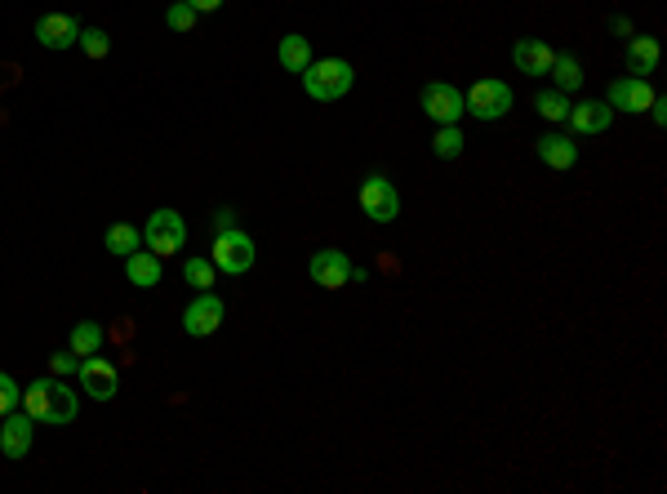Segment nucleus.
Instances as JSON below:
<instances>
[{
    "label": "nucleus",
    "mask_w": 667,
    "mask_h": 494,
    "mask_svg": "<svg viewBox=\"0 0 667 494\" xmlns=\"http://www.w3.org/2000/svg\"><path fill=\"white\" fill-rule=\"evenodd\" d=\"M183 281L192 285L196 294H201V290H214V263H209V259H187V263H183Z\"/></svg>",
    "instance_id": "b1692460"
},
{
    "label": "nucleus",
    "mask_w": 667,
    "mask_h": 494,
    "mask_svg": "<svg viewBox=\"0 0 667 494\" xmlns=\"http://www.w3.org/2000/svg\"><path fill=\"white\" fill-rule=\"evenodd\" d=\"M187 5H192L196 14H214V9H223V0H187Z\"/></svg>",
    "instance_id": "2f4dec72"
},
{
    "label": "nucleus",
    "mask_w": 667,
    "mask_h": 494,
    "mask_svg": "<svg viewBox=\"0 0 667 494\" xmlns=\"http://www.w3.org/2000/svg\"><path fill=\"white\" fill-rule=\"evenodd\" d=\"M103 339H107V334H103V325H98V321H76L72 325V352H76V357H94V352L103 348Z\"/></svg>",
    "instance_id": "4be33fe9"
},
{
    "label": "nucleus",
    "mask_w": 667,
    "mask_h": 494,
    "mask_svg": "<svg viewBox=\"0 0 667 494\" xmlns=\"http://www.w3.org/2000/svg\"><path fill=\"white\" fill-rule=\"evenodd\" d=\"M547 76L556 81V90H561V94H574L583 85V63L574 54H556L552 58V72H547Z\"/></svg>",
    "instance_id": "412c9836"
},
{
    "label": "nucleus",
    "mask_w": 667,
    "mask_h": 494,
    "mask_svg": "<svg viewBox=\"0 0 667 494\" xmlns=\"http://www.w3.org/2000/svg\"><path fill=\"white\" fill-rule=\"evenodd\" d=\"M125 276H129V285H138V290H152V285H161V254L134 250L125 259Z\"/></svg>",
    "instance_id": "f3484780"
},
{
    "label": "nucleus",
    "mask_w": 667,
    "mask_h": 494,
    "mask_svg": "<svg viewBox=\"0 0 667 494\" xmlns=\"http://www.w3.org/2000/svg\"><path fill=\"white\" fill-rule=\"evenodd\" d=\"M276 58H281L285 72H307V63H312V45H307V36H281Z\"/></svg>",
    "instance_id": "aec40b11"
},
{
    "label": "nucleus",
    "mask_w": 667,
    "mask_h": 494,
    "mask_svg": "<svg viewBox=\"0 0 667 494\" xmlns=\"http://www.w3.org/2000/svg\"><path fill=\"white\" fill-rule=\"evenodd\" d=\"M81 392L85 397H94V401H112L116 392H121V374H116V365L107 361V357H81Z\"/></svg>",
    "instance_id": "6e6552de"
},
{
    "label": "nucleus",
    "mask_w": 667,
    "mask_h": 494,
    "mask_svg": "<svg viewBox=\"0 0 667 494\" xmlns=\"http://www.w3.org/2000/svg\"><path fill=\"white\" fill-rule=\"evenodd\" d=\"M23 410L36 423H72L81 414V397L72 392V383L54 379H36L32 388H23Z\"/></svg>",
    "instance_id": "f257e3e1"
},
{
    "label": "nucleus",
    "mask_w": 667,
    "mask_h": 494,
    "mask_svg": "<svg viewBox=\"0 0 667 494\" xmlns=\"http://www.w3.org/2000/svg\"><path fill=\"white\" fill-rule=\"evenodd\" d=\"M352 259H347L343 250H316L312 263H307V276H312L321 290H343V285H352Z\"/></svg>",
    "instance_id": "9b49d317"
},
{
    "label": "nucleus",
    "mask_w": 667,
    "mask_h": 494,
    "mask_svg": "<svg viewBox=\"0 0 667 494\" xmlns=\"http://www.w3.org/2000/svg\"><path fill=\"white\" fill-rule=\"evenodd\" d=\"M432 152L441 156V161H454V156H463V134H459V125H441V134L432 138Z\"/></svg>",
    "instance_id": "393cba45"
},
{
    "label": "nucleus",
    "mask_w": 667,
    "mask_h": 494,
    "mask_svg": "<svg viewBox=\"0 0 667 494\" xmlns=\"http://www.w3.org/2000/svg\"><path fill=\"white\" fill-rule=\"evenodd\" d=\"M223 299H218L214 290H201L192 303H187V312H183V330L192 334V339H209V334L223 325Z\"/></svg>",
    "instance_id": "1a4fd4ad"
},
{
    "label": "nucleus",
    "mask_w": 667,
    "mask_h": 494,
    "mask_svg": "<svg viewBox=\"0 0 667 494\" xmlns=\"http://www.w3.org/2000/svg\"><path fill=\"white\" fill-rule=\"evenodd\" d=\"M72 370H81V357H76L72 348H67V352H54V357H49V374H58V379H63V374H72Z\"/></svg>",
    "instance_id": "c85d7f7f"
},
{
    "label": "nucleus",
    "mask_w": 667,
    "mask_h": 494,
    "mask_svg": "<svg viewBox=\"0 0 667 494\" xmlns=\"http://www.w3.org/2000/svg\"><path fill=\"white\" fill-rule=\"evenodd\" d=\"M254 259H258V250H254V241L245 232H214V268L218 272H227V276H245L254 268Z\"/></svg>",
    "instance_id": "39448f33"
},
{
    "label": "nucleus",
    "mask_w": 667,
    "mask_h": 494,
    "mask_svg": "<svg viewBox=\"0 0 667 494\" xmlns=\"http://www.w3.org/2000/svg\"><path fill=\"white\" fill-rule=\"evenodd\" d=\"M103 245H107V254H121V259H129L134 250H143V232H138L134 223H112V227H107V236H103Z\"/></svg>",
    "instance_id": "6ab92c4d"
},
{
    "label": "nucleus",
    "mask_w": 667,
    "mask_h": 494,
    "mask_svg": "<svg viewBox=\"0 0 667 494\" xmlns=\"http://www.w3.org/2000/svg\"><path fill=\"white\" fill-rule=\"evenodd\" d=\"M418 103H423L427 121H436V125H459L463 121V90H454L450 81H427L423 94H418Z\"/></svg>",
    "instance_id": "0eeeda50"
},
{
    "label": "nucleus",
    "mask_w": 667,
    "mask_h": 494,
    "mask_svg": "<svg viewBox=\"0 0 667 494\" xmlns=\"http://www.w3.org/2000/svg\"><path fill=\"white\" fill-rule=\"evenodd\" d=\"M654 67H659V41H654V36H632V41H627V72L650 76Z\"/></svg>",
    "instance_id": "a211bd4d"
},
{
    "label": "nucleus",
    "mask_w": 667,
    "mask_h": 494,
    "mask_svg": "<svg viewBox=\"0 0 667 494\" xmlns=\"http://www.w3.org/2000/svg\"><path fill=\"white\" fill-rule=\"evenodd\" d=\"M565 121H570L574 134H605V130H610V121H614V107L601 103V98H583V103L570 107Z\"/></svg>",
    "instance_id": "4468645a"
},
{
    "label": "nucleus",
    "mask_w": 667,
    "mask_h": 494,
    "mask_svg": "<svg viewBox=\"0 0 667 494\" xmlns=\"http://www.w3.org/2000/svg\"><path fill=\"white\" fill-rule=\"evenodd\" d=\"M552 45H543V41H534V36H525V41H516L512 45V63H516V72H525V76H547L552 72Z\"/></svg>",
    "instance_id": "dca6fc26"
},
{
    "label": "nucleus",
    "mask_w": 667,
    "mask_h": 494,
    "mask_svg": "<svg viewBox=\"0 0 667 494\" xmlns=\"http://www.w3.org/2000/svg\"><path fill=\"white\" fill-rule=\"evenodd\" d=\"M236 227V210H218L214 214V232H232Z\"/></svg>",
    "instance_id": "7c9ffc66"
},
{
    "label": "nucleus",
    "mask_w": 667,
    "mask_h": 494,
    "mask_svg": "<svg viewBox=\"0 0 667 494\" xmlns=\"http://www.w3.org/2000/svg\"><path fill=\"white\" fill-rule=\"evenodd\" d=\"M36 41H41L45 49H72L76 41H81V23H76L72 14H41L36 18Z\"/></svg>",
    "instance_id": "ddd939ff"
},
{
    "label": "nucleus",
    "mask_w": 667,
    "mask_h": 494,
    "mask_svg": "<svg viewBox=\"0 0 667 494\" xmlns=\"http://www.w3.org/2000/svg\"><path fill=\"white\" fill-rule=\"evenodd\" d=\"M356 201H361V210L370 214L374 223H396V219H401V196H396L392 179H383V174H370V179L361 183V192H356Z\"/></svg>",
    "instance_id": "423d86ee"
},
{
    "label": "nucleus",
    "mask_w": 667,
    "mask_h": 494,
    "mask_svg": "<svg viewBox=\"0 0 667 494\" xmlns=\"http://www.w3.org/2000/svg\"><path fill=\"white\" fill-rule=\"evenodd\" d=\"M605 103L614 107V112H632L641 116L645 107L654 103V90L645 76H619V81H610V94H605Z\"/></svg>",
    "instance_id": "f8f14e48"
},
{
    "label": "nucleus",
    "mask_w": 667,
    "mask_h": 494,
    "mask_svg": "<svg viewBox=\"0 0 667 494\" xmlns=\"http://www.w3.org/2000/svg\"><path fill=\"white\" fill-rule=\"evenodd\" d=\"M534 107H539V116H547V121H565L570 116V94L543 90V94H534Z\"/></svg>",
    "instance_id": "5701e85b"
},
{
    "label": "nucleus",
    "mask_w": 667,
    "mask_h": 494,
    "mask_svg": "<svg viewBox=\"0 0 667 494\" xmlns=\"http://www.w3.org/2000/svg\"><path fill=\"white\" fill-rule=\"evenodd\" d=\"M196 18H201V14H196V9L187 5V0H174V5H169V14H165V23L174 27V32H192Z\"/></svg>",
    "instance_id": "bb28decb"
},
{
    "label": "nucleus",
    "mask_w": 667,
    "mask_h": 494,
    "mask_svg": "<svg viewBox=\"0 0 667 494\" xmlns=\"http://www.w3.org/2000/svg\"><path fill=\"white\" fill-rule=\"evenodd\" d=\"M463 112L476 116V121H499V116L512 112V85H503L499 76H481L463 94Z\"/></svg>",
    "instance_id": "7ed1b4c3"
},
{
    "label": "nucleus",
    "mask_w": 667,
    "mask_h": 494,
    "mask_svg": "<svg viewBox=\"0 0 667 494\" xmlns=\"http://www.w3.org/2000/svg\"><path fill=\"white\" fill-rule=\"evenodd\" d=\"M143 245L152 254H178L187 245V223H183V214L178 210H156L152 219H147V227H143Z\"/></svg>",
    "instance_id": "20e7f679"
},
{
    "label": "nucleus",
    "mask_w": 667,
    "mask_h": 494,
    "mask_svg": "<svg viewBox=\"0 0 667 494\" xmlns=\"http://www.w3.org/2000/svg\"><path fill=\"white\" fill-rule=\"evenodd\" d=\"M36 441V419L27 410H9L5 423H0V454L5 459H27Z\"/></svg>",
    "instance_id": "9d476101"
},
{
    "label": "nucleus",
    "mask_w": 667,
    "mask_h": 494,
    "mask_svg": "<svg viewBox=\"0 0 667 494\" xmlns=\"http://www.w3.org/2000/svg\"><path fill=\"white\" fill-rule=\"evenodd\" d=\"M18 405H23V388H18V383L0 370V419H5L9 410H18Z\"/></svg>",
    "instance_id": "cd10ccee"
},
{
    "label": "nucleus",
    "mask_w": 667,
    "mask_h": 494,
    "mask_svg": "<svg viewBox=\"0 0 667 494\" xmlns=\"http://www.w3.org/2000/svg\"><path fill=\"white\" fill-rule=\"evenodd\" d=\"M76 45H81L89 58H107V54H112V36H107L103 27H81V41H76Z\"/></svg>",
    "instance_id": "a878e982"
},
{
    "label": "nucleus",
    "mask_w": 667,
    "mask_h": 494,
    "mask_svg": "<svg viewBox=\"0 0 667 494\" xmlns=\"http://www.w3.org/2000/svg\"><path fill=\"white\" fill-rule=\"evenodd\" d=\"M645 112L654 116V125H667V98H659V94H654V103L645 107Z\"/></svg>",
    "instance_id": "c756f323"
},
{
    "label": "nucleus",
    "mask_w": 667,
    "mask_h": 494,
    "mask_svg": "<svg viewBox=\"0 0 667 494\" xmlns=\"http://www.w3.org/2000/svg\"><path fill=\"white\" fill-rule=\"evenodd\" d=\"M534 152H539V161L547 165V170H574L579 165V147L570 143L565 134H543V138H534Z\"/></svg>",
    "instance_id": "2eb2a0df"
},
{
    "label": "nucleus",
    "mask_w": 667,
    "mask_h": 494,
    "mask_svg": "<svg viewBox=\"0 0 667 494\" xmlns=\"http://www.w3.org/2000/svg\"><path fill=\"white\" fill-rule=\"evenodd\" d=\"M298 76H303L307 98H316V103H334V98H343L347 90H352V81H356V72H352L347 58H321V63H307V72H298Z\"/></svg>",
    "instance_id": "f03ea898"
}]
</instances>
